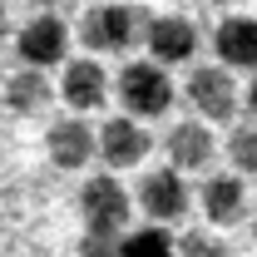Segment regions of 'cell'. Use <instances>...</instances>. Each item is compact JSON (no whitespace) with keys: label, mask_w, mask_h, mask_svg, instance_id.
Segmentation results:
<instances>
[{"label":"cell","mask_w":257,"mask_h":257,"mask_svg":"<svg viewBox=\"0 0 257 257\" xmlns=\"http://www.w3.org/2000/svg\"><path fill=\"white\" fill-rule=\"evenodd\" d=\"M114 94H119V104H124L128 119H163L168 109H173V99H178V89H173V79H168V69L154 60H128L124 69H119V79H114Z\"/></svg>","instance_id":"obj_1"},{"label":"cell","mask_w":257,"mask_h":257,"mask_svg":"<svg viewBox=\"0 0 257 257\" xmlns=\"http://www.w3.org/2000/svg\"><path fill=\"white\" fill-rule=\"evenodd\" d=\"M149 20H154V15H144L139 5H99V10L84 15L79 40H84L94 55H124L134 45H144Z\"/></svg>","instance_id":"obj_2"},{"label":"cell","mask_w":257,"mask_h":257,"mask_svg":"<svg viewBox=\"0 0 257 257\" xmlns=\"http://www.w3.org/2000/svg\"><path fill=\"white\" fill-rule=\"evenodd\" d=\"M183 99L193 104V114H198L203 124H227V119L237 114V104H242L227 64H193L188 84H183Z\"/></svg>","instance_id":"obj_3"},{"label":"cell","mask_w":257,"mask_h":257,"mask_svg":"<svg viewBox=\"0 0 257 257\" xmlns=\"http://www.w3.org/2000/svg\"><path fill=\"white\" fill-rule=\"evenodd\" d=\"M79 213H84V232H104V237H124L128 232V193L114 173H94L79 188Z\"/></svg>","instance_id":"obj_4"},{"label":"cell","mask_w":257,"mask_h":257,"mask_svg":"<svg viewBox=\"0 0 257 257\" xmlns=\"http://www.w3.org/2000/svg\"><path fill=\"white\" fill-rule=\"evenodd\" d=\"M193 198L198 193L188 188V178L178 168H159V173H149L139 183V213L149 223H159V227H173V223H183L193 213Z\"/></svg>","instance_id":"obj_5"},{"label":"cell","mask_w":257,"mask_h":257,"mask_svg":"<svg viewBox=\"0 0 257 257\" xmlns=\"http://www.w3.org/2000/svg\"><path fill=\"white\" fill-rule=\"evenodd\" d=\"M15 55L25 69H55V64H69V25L60 15H35L25 30L15 35Z\"/></svg>","instance_id":"obj_6"},{"label":"cell","mask_w":257,"mask_h":257,"mask_svg":"<svg viewBox=\"0 0 257 257\" xmlns=\"http://www.w3.org/2000/svg\"><path fill=\"white\" fill-rule=\"evenodd\" d=\"M109 94H114V84H109V69L99 60H69L60 74V99L74 109V114H94V109H104L109 104Z\"/></svg>","instance_id":"obj_7"},{"label":"cell","mask_w":257,"mask_h":257,"mask_svg":"<svg viewBox=\"0 0 257 257\" xmlns=\"http://www.w3.org/2000/svg\"><path fill=\"white\" fill-rule=\"evenodd\" d=\"M144 50L149 60L173 69V64H188L198 55V25L183 20V15H154L149 20V35H144Z\"/></svg>","instance_id":"obj_8"},{"label":"cell","mask_w":257,"mask_h":257,"mask_svg":"<svg viewBox=\"0 0 257 257\" xmlns=\"http://www.w3.org/2000/svg\"><path fill=\"white\" fill-rule=\"evenodd\" d=\"M198 208H203L208 227L242 223L247 218V183H242V173H208L198 183Z\"/></svg>","instance_id":"obj_9"},{"label":"cell","mask_w":257,"mask_h":257,"mask_svg":"<svg viewBox=\"0 0 257 257\" xmlns=\"http://www.w3.org/2000/svg\"><path fill=\"white\" fill-rule=\"evenodd\" d=\"M154 149V134L144 128V119H128V114H114L109 124L99 128V159L109 168H139Z\"/></svg>","instance_id":"obj_10"},{"label":"cell","mask_w":257,"mask_h":257,"mask_svg":"<svg viewBox=\"0 0 257 257\" xmlns=\"http://www.w3.org/2000/svg\"><path fill=\"white\" fill-rule=\"evenodd\" d=\"M45 154L55 168H84V163L99 154V128H89L79 114H69V119H55L50 134H45Z\"/></svg>","instance_id":"obj_11"},{"label":"cell","mask_w":257,"mask_h":257,"mask_svg":"<svg viewBox=\"0 0 257 257\" xmlns=\"http://www.w3.org/2000/svg\"><path fill=\"white\" fill-rule=\"evenodd\" d=\"M163 154H168V168H178V173H198V168H208L213 154H218V144H213V124H203V119H183V124L168 128V139H163Z\"/></svg>","instance_id":"obj_12"},{"label":"cell","mask_w":257,"mask_h":257,"mask_svg":"<svg viewBox=\"0 0 257 257\" xmlns=\"http://www.w3.org/2000/svg\"><path fill=\"white\" fill-rule=\"evenodd\" d=\"M213 55L227 69H252L257 74V20L247 15H227L223 25L213 30Z\"/></svg>","instance_id":"obj_13"},{"label":"cell","mask_w":257,"mask_h":257,"mask_svg":"<svg viewBox=\"0 0 257 257\" xmlns=\"http://www.w3.org/2000/svg\"><path fill=\"white\" fill-rule=\"evenodd\" d=\"M60 94V89H50V74L45 69H20V74H10L5 79V109H15V114H25V119H35V114H45L50 109V99Z\"/></svg>","instance_id":"obj_14"},{"label":"cell","mask_w":257,"mask_h":257,"mask_svg":"<svg viewBox=\"0 0 257 257\" xmlns=\"http://www.w3.org/2000/svg\"><path fill=\"white\" fill-rule=\"evenodd\" d=\"M124 257H178V237L159 223L134 227V232H124Z\"/></svg>","instance_id":"obj_15"},{"label":"cell","mask_w":257,"mask_h":257,"mask_svg":"<svg viewBox=\"0 0 257 257\" xmlns=\"http://www.w3.org/2000/svg\"><path fill=\"white\" fill-rule=\"evenodd\" d=\"M227 163H232V173H257V124H237L227 134Z\"/></svg>","instance_id":"obj_16"},{"label":"cell","mask_w":257,"mask_h":257,"mask_svg":"<svg viewBox=\"0 0 257 257\" xmlns=\"http://www.w3.org/2000/svg\"><path fill=\"white\" fill-rule=\"evenodd\" d=\"M227 247L218 232H208V227H188L183 237H178V257H227Z\"/></svg>","instance_id":"obj_17"},{"label":"cell","mask_w":257,"mask_h":257,"mask_svg":"<svg viewBox=\"0 0 257 257\" xmlns=\"http://www.w3.org/2000/svg\"><path fill=\"white\" fill-rule=\"evenodd\" d=\"M79 257H124V237H104V232H84Z\"/></svg>","instance_id":"obj_18"},{"label":"cell","mask_w":257,"mask_h":257,"mask_svg":"<svg viewBox=\"0 0 257 257\" xmlns=\"http://www.w3.org/2000/svg\"><path fill=\"white\" fill-rule=\"evenodd\" d=\"M242 99H247V114H252V124H257V74H252V84H247V94H242Z\"/></svg>","instance_id":"obj_19"},{"label":"cell","mask_w":257,"mask_h":257,"mask_svg":"<svg viewBox=\"0 0 257 257\" xmlns=\"http://www.w3.org/2000/svg\"><path fill=\"white\" fill-rule=\"evenodd\" d=\"M35 10H45V15H50V10H55V5H64V0H30Z\"/></svg>","instance_id":"obj_20"},{"label":"cell","mask_w":257,"mask_h":257,"mask_svg":"<svg viewBox=\"0 0 257 257\" xmlns=\"http://www.w3.org/2000/svg\"><path fill=\"white\" fill-rule=\"evenodd\" d=\"M5 30H10V15H5V5H0V40H5Z\"/></svg>","instance_id":"obj_21"},{"label":"cell","mask_w":257,"mask_h":257,"mask_svg":"<svg viewBox=\"0 0 257 257\" xmlns=\"http://www.w3.org/2000/svg\"><path fill=\"white\" fill-rule=\"evenodd\" d=\"M252 242H257V213H252Z\"/></svg>","instance_id":"obj_22"},{"label":"cell","mask_w":257,"mask_h":257,"mask_svg":"<svg viewBox=\"0 0 257 257\" xmlns=\"http://www.w3.org/2000/svg\"><path fill=\"white\" fill-rule=\"evenodd\" d=\"M213 5H237V0H213Z\"/></svg>","instance_id":"obj_23"}]
</instances>
